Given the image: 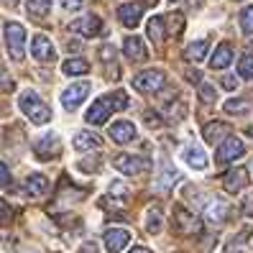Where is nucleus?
<instances>
[{
  "label": "nucleus",
  "mask_w": 253,
  "mask_h": 253,
  "mask_svg": "<svg viewBox=\"0 0 253 253\" xmlns=\"http://www.w3.org/2000/svg\"><path fill=\"white\" fill-rule=\"evenodd\" d=\"M123 54L130 59V62H143V59L148 56L143 39H138V36H128V39L123 41Z\"/></svg>",
  "instance_id": "a211bd4d"
},
{
  "label": "nucleus",
  "mask_w": 253,
  "mask_h": 253,
  "mask_svg": "<svg viewBox=\"0 0 253 253\" xmlns=\"http://www.w3.org/2000/svg\"><path fill=\"white\" fill-rule=\"evenodd\" d=\"M110 197L126 200V197H128V187H126V184H121V182H113V184H110Z\"/></svg>",
  "instance_id": "c9c22d12"
},
{
  "label": "nucleus",
  "mask_w": 253,
  "mask_h": 253,
  "mask_svg": "<svg viewBox=\"0 0 253 253\" xmlns=\"http://www.w3.org/2000/svg\"><path fill=\"white\" fill-rule=\"evenodd\" d=\"M200 100L205 102V105H212V102L217 100V92L212 84H200Z\"/></svg>",
  "instance_id": "473e14b6"
},
{
  "label": "nucleus",
  "mask_w": 253,
  "mask_h": 253,
  "mask_svg": "<svg viewBox=\"0 0 253 253\" xmlns=\"http://www.w3.org/2000/svg\"><path fill=\"white\" fill-rule=\"evenodd\" d=\"M0 87H3V92H8V90H13V82L5 77L3 72H0Z\"/></svg>",
  "instance_id": "79ce46f5"
},
{
  "label": "nucleus",
  "mask_w": 253,
  "mask_h": 253,
  "mask_svg": "<svg viewBox=\"0 0 253 253\" xmlns=\"http://www.w3.org/2000/svg\"><path fill=\"white\" fill-rule=\"evenodd\" d=\"M80 167H84V169H97V161H87V164H80Z\"/></svg>",
  "instance_id": "37998d69"
},
{
  "label": "nucleus",
  "mask_w": 253,
  "mask_h": 253,
  "mask_svg": "<svg viewBox=\"0 0 253 253\" xmlns=\"http://www.w3.org/2000/svg\"><path fill=\"white\" fill-rule=\"evenodd\" d=\"M243 154H246L243 141L235 138V136H228L225 141L220 143L217 154H215V161H217V164H230V161H235V159H241Z\"/></svg>",
  "instance_id": "9d476101"
},
{
  "label": "nucleus",
  "mask_w": 253,
  "mask_h": 253,
  "mask_svg": "<svg viewBox=\"0 0 253 253\" xmlns=\"http://www.w3.org/2000/svg\"><path fill=\"white\" fill-rule=\"evenodd\" d=\"M248 108H251L248 100H228V102H225V113H230V115L248 113Z\"/></svg>",
  "instance_id": "7c9ffc66"
},
{
  "label": "nucleus",
  "mask_w": 253,
  "mask_h": 253,
  "mask_svg": "<svg viewBox=\"0 0 253 253\" xmlns=\"http://www.w3.org/2000/svg\"><path fill=\"white\" fill-rule=\"evenodd\" d=\"M90 90H92V84L90 82H74V84H69L67 90H62V95H59V102H62V108L64 110H77L82 102L87 100V95H90Z\"/></svg>",
  "instance_id": "39448f33"
},
{
  "label": "nucleus",
  "mask_w": 253,
  "mask_h": 253,
  "mask_svg": "<svg viewBox=\"0 0 253 253\" xmlns=\"http://www.w3.org/2000/svg\"><path fill=\"white\" fill-rule=\"evenodd\" d=\"M77 253H97V246H95V243H82V246L77 248Z\"/></svg>",
  "instance_id": "ea45409f"
},
{
  "label": "nucleus",
  "mask_w": 253,
  "mask_h": 253,
  "mask_svg": "<svg viewBox=\"0 0 253 253\" xmlns=\"http://www.w3.org/2000/svg\"><path fill=\"white\" fill-rule=\"evenodd\" d=\"M143 3H146V5H156V3H159V0H143Z\"/></svg>",
  "instance_id": "49530a36"
},
{
  "label": "nucleus",
  "mask_w": 253,
  "mask_h": 253,
  "mask_svg": "<svg viewBox=\"0 0 253 253\" xmlns=\"http://www.w3.org/2000/svg\"><path fill=\"white\" fill-rule=\"evenodd\" d=\"M72 143H74V148H77V151L90 154V151H95V148L102 146V138L95 136V133H90V130H82V133H77V136H74Z\"/></svg>",
  "instance_id": "412c9836"
},
{
  "label": "nucleus",
  "mask_w": 253,
  "mask_h": 253,
  "mask_svg": "<svg viewBox=\"0 0 253 253\" xmlns=\"http://www.w3.org/2000/svg\"><path fill=\"white\" fill-rule=\"evenodd\" d=\"M31 56L36 62H43V64H51L56 59V51H54V43L46 34H36L31 39Z\"/></svg>",
  "instance_id": "1a4fd4ad"
},
{
  "label": "nucleus",
  "mask_w": 253,
  "mask_h": 253,
  "mask_svg": "<svg viewBox=\"0 0 253 253\" xmlns=\"http://www.w3.org/2000/svg\"><path fill=\"white\" fill-rule=\"evenodd\" d=\"M26 192H28V195H34V197L46 195V192H49V179L43 174H31L26 179Z\"/></svg>",
  "instance_id": "393cba45"
},
{
  "label": "nucleus",
  "mask_w": 253,
  "mask_h": 253,
  "mask_svg": "<svg viewBox=\"0 0 253 253\" xmlns=\"http://www.w3.org/2000/svg\"><path fill=\"white\" fill-rule=\"evenodd\" d=\"M241 31H243L246 36L253 34V5L243 8V13H241Z\"/></svg>",
  "instance_id": "2f4dec72"
},
{
  "label": "nucleus",
  "mask_w": 253,
  "mask_h": 253,
  "mask_svg": "<svg viewBox=\"0 0 253 253\" xmlns=\"http://www.w3.org/2000/svg\"><path fill=\"white\" fill-rule=\"evenodd\" d=\"M34 151L39 159L49 161V159H56L59 154H62V136H59L56 130H46L43 136L34 143Z\"/></svg>",
  "instance_id": "0eeeda50"
},
{
  "label": "nucleus",
  "mask_w": 253,
  "mask_h": 253,
  "mask_svg": "<svg viewBox=\"0 0 253 253\" xmlns=\"http://www.w3.org/2000/svg\"><path fill=\"white\" fill-rule=\"evenodd\" d=\"M238 74H241L243 80H253V54H243L241 62H238Z\"/></svg>",
  "instance_id": "c756f323"
},
{
  "label": "nucleus",
  "mask_w": 253,
  "mask_h": 253,
  "mask_svg": "<svg viewBox=\"0 0 253 253\" xmlns=\"http://www.w3.org/2000/svg\"><path fill=\"white\" fill-rule=\"evenodd\" d=\"M202 136H205L207 143H220V141H225V138L230 136V126L222 123V121H212V123L205 126Z\"/></svg>",
  "instance_id": "6ab92c4d"
},
{
  "label": "nucleus",
  "mask_w": 253,
  "mask_h": 253,
  "mask_svg": "<svg viewBox=\"0 0 253 253\" xmlns=\"http://www.w3.org/2000/svg\"><path fill=\"white\" fill-rule=\"evenodd\" d=\"M108 133H110V138H113L115 143H121V146L133 143V141L138 138V130H136V126H133L130 121H115Z\"/></svg>",
  "instance_id": "f8f14e48"
},
{
  "label": "nucleus",
  "mask_w": 253,
  "mask_h": 253,
  "mask_svg": "<svg viewBox=\"0 0 253 253\" xmlns=\"http://www.w3.org/2000/svg\"><path fill=\"white\" fill-rule=\"evenodd\" d=\"M174 230H176V233H184V235L200 233V220L192 215L187 207L176 205V207H174Z\"/></svg>",
  "instance_id": "9b49d317"
},
{
  "label": "nucleus",
  "mask_w": 253,
  "mask_h": 253,
  "mask_svg": "<svg viewBox=\"0 0 253 253\" xmlns=\"http://www.w3.org/2000/svg\"><path fill=\"white\" fill-rule=\"evenodd\" d=\"M207 49H210V41H207V39L192 41L189 46L184 49V56L189 59V62H202V59L207 56Z\"/></svg>",
  "instance_id": "bb28decb"
},
{
  "label": "nucleus",
  "mask_w": 253,
  "mask_h": 253,
  "mask_svg": "<svg viewBox=\"0 0 253 253\" xmlns=\"http://www.w3.org/2000/svg\"><path fill=\"white\" fill-rule=\"evenodd\" d=\"M182 179V174L176 171L174 167H164V171H159V176L154 179V192H159V195H164V192H169L176 182Z\"/></svg>",
  "instance_id": "dca6fc26"
},
{
  "label": "nucleus",
  "mask_w": 253,
  "mask_h": 253,
  "mask_svg": "<svg viewBox=\"0 0 253 253\" xmlns=\"http://www.w3.org/2000/svg\"><path fill=\"white\" fill-rule=\"evenodd\" d=\"M182 159L192 169H200V171L207 169V154H205V148H200V146H187L182 151Z\"/></svg>",
  "instance_id": "aec40b11"
},
{
  "label": "nucleus",
  "mask_w": 253,
  "mask_h": 253,
  "mask_svg": "<svg viewBox=\"0 0 253 253\" xmlns=\"http://www.w3.org/2000/svg\"><path fill=\"white\" fill-rule=\"evenodd\" d=\"M228 212H230V207H228V202H222V200H210V202H207V205L202 207L205 220L215 222V225L225 222V220H228Z\"/></svg>",
  "instance_id": "2eb2a0df"
},
{
  "label": "nucleus",
  "mask_w": 253,
  "mask_h": 253,
  "mask_svg": "<svg viewBox=\"0 0 253 253\" xmlns=\"http://www.w3.org/2000/svg\"><path fill=\"white\" fill-rule=\"evenodd\" d=\"M161 225H164V212L159 210V207H151V210H148V217H146V230L151 235H156L161 230Z\"/></svg>",
  "instance_id": "c85d7f7f"
},
{
  "label": "nucleus",
  "mask_w": 253,
  "mask_h": 253,
  "mask_svg": "<svg viewBox=\"0 0 253 253\" xmlns=\"http://www.w3.org/2000/svg\"><path fill=\"white\" fill-rule=\"evenodd\" d=\"M10 220H13V207L5 200H0V225H8Z\"/></svg>",
  "instance_id": "f704fd0d"
},
{
  "label": "nucleus",
  "mask_w": 253,
  "mask_h": 253,
  "mask_svg": "<svg viewBox=\"0 0 253 253\" xmlns=\"http://www.w3.org/2000/svg\"><path fill=\"white\" fill-rule=\"evenodd\" d=\"M5 5H18V0H3Z\"/></svg>",
  "instance_id": "a18cd8bd"
},
{
  "label": "nucleus",
  "mask_w": 253,
  "mask_h": 253,
  "mask_svg": "<svg viewBox=\"0 0 253 253\" xmlns=\"http://www.w3.org/2000/svg\"><path fill=\"white\" fill-rule=\"evenodd\" d=\"M130 243V233L126 228H110L105 230V248L108 253H121Z\"/></svg>",
  "instance_id": "ddd939ff"
},
{
  "label": "nucleus",
  "mask_w": 253,
  "mask_h": 253,
  "mask_svg": "<svg viewBox=\"0 0 253 253\" xmlns=\"http://www.w3.org/2000/svg\"><path fill=\"white\" fill-rule=\"evenodd\" d=\"M128 253H151V251L143 248V246H138V248H133V251H128Z\"/></svg>",
  "instance_id": "c03bdc74"
},
{
  "label": "nucleus",
  "mask_w": 253,
  "mask_h": 253,
  "mask_svg": "<svg viewBox=\"0 0 253 253\" xmlns=\"http://www.w3.org/2000/svg\"><path fill=\"white\" fill-rule=\"evenodd\" d=\"M164 26H167L164 16H154L151 21H148V28H146V31H148V39H151L156 46H161L164 39H167V28H164Z\"/></svg>",
  "instance_id": "b1692460"
},
{
  "label": "nucleus",
  "mask_w": 253,
  "mask_h": 253,
  "mask_svg": "<svg viewBox=\"0 0 253 253\" xmlns=\"http://www.w3.org/2000/svg\"><path fill=\"white\" fill-rule=\"evenodd\" d=\"M222 184H225V192H230V195H238V192H243L248 187V169L238 167V169H230L225 174V179H222Z\"/></svg>",
  "instance_id": "4468645a"
},
{
  "label": "nucleus",
  "mask_w": 253,
  "mask_h": 253,
  "mask_svg": "<svg viewBox=\"0 0 253 253\" xmlns=\"http://www.w3.org/2000/svg\"><path fill=\"white\" fill-rule=\"evenodd\" d=\"M128 95L123 92V90H115V92H110V95H102V97H97L92 105H90V110H87V123H92V126H102V123H108V118L113 115V113H118V110H123V108H128Z\"/></svg>",
  "instance_id": "f257e3e1"
},
{
  "label": "nucleus",
  "mask_w": 253,
  "mask_h": 253,
  "mask_svg": "<svg viewBox=\"0 0 253 253\" xmlns=\"http://www.w3.org/2000/svg\"><path fill=\"white\" fill-rule=\"evenodd\" d=\"M230 62H233V46L222 41L220 46L215 49L212 59H210V67H212V69H228V67H230Z\"/></svg>",
  "instance_id": "4be33fe9"
},
{
  "label": "nucleus",
  "mask_w": 253,
  "mask_h": 253,
  "mask_svg": "<svg viewBox=\"0 0 253 253\" xmlns=\"http://www.w3.org/2000/svg\"><path fill=\"white\" fill-rule=\"evenodd\" d=\"M171 3H176V0H171Z\"/></svg>",
  "instance_id": "de8ad7c7"
},
{
  "label": "nucleus",
  "mask_w": 253,
  "mask_h": 253,
  "mask_svg": "<svg viewBox=\"0 0 253 253\" xmlns=\"http://www.w3.org/2000/svg\"><path fill=\"white\" fill-rule=\"evenodd\" d=\"M164 21H169L171 34H179L182 28H184V16H182V13H171V16H169V18H164Z\"/></svg>",
  "instance_id": "72a5a7b5"
},
{
  "label": "nucleus",
  "mask_w": 253,
  "mask_h": 253,
  "mask_svg": "<svg viewBox=\"0 0 253 253\" xmlns=\"http://www.w3.org/2000/svg\"><path fill=\"white\" fill-rule=\"evenodd\" d=\"M243 212H246L248 217H253V195L246 197V202H243Z\"/></svg>",
  "instance_id": "58836bf2"
},
{
  "label": "nucleus",
  "mask_w": 253,
  "mask_h": 253,
  "mask_svg": "<svg viewBox=\"0 0 253 253\" xmlns=\"http://www.w3.org/2000/svg\"><path fill=\"white\" fill-rule=\"evenodd\" d=\"M62 72L67 77H80V74H87L90 72V62L87 59H67L62 64Z\"/></svg>",
  "instance_id": "cd10ccee"
},
{
  "label": "nucleus",
  "mask_w": 253,
  "mask_h": 253,
  "mask_svg": "<svg viewBox=\"0 0 253 253\" xmlns=\"http://www.w3.org/2000/svg\"><path fill=\"white\" fill-rule=\"evenodd\" d=\"M18 108H21V113H23L34 126H43V123H49V121H51V110H49V105H46V102H43L34 90L21 92V97H18Z\"/></svg>",
  "instance_id": "f03ea898"
},
{
  "label": "nucleus",
  "mask_w": 253,
  "mask_h": 253,
  "mask_svg": "<svg viewBox=\"0 0 253 253\" xmlns=\"http://www.w3.org/2000/svg\"><path fill=\"white\" fill-rule=\"evenodd\" d=\"M5 46L13 62H23L26 56V28L16 21L5 23Z\"/></svg>",
  "instance_id": "7ed1b4c3"
},
{
  "label": "nucleus",
  "mask_w": 253,
  "mask_h": 253,
  "mask_svg": "<svg viewBox=\"0 0 253 253\" xmlns=\"http://www.w3.org/2000/svg\"><path fill=\"white\" fill-rule=\"evenodd\" d=\"M69 31L72 34H80L84 39H92V36H97L102 31V18L95 16V13H87V16H82V18L69 23Z\"/></svg>",
  "instance_id": "6e6552de"
},
{
  "label": "nucleus",
  "mask_w": 253,
  "mask_h": 253,
  "mask_svg": "<svg viewBox=\"0 0 253 253\" xmlns=\"http://www.w3.org/2000/svg\"><path fill=\"white\" fill-rule=\"evenodd\" d=\"M222 87H228V90H235V87H238V80L228 74V77H222Z\"/></svg>",
  "instance_id": "a19ab883"
},
{
  "label": "nucleus",
  "mask_w": 253,
  "mask_h": 253,
  "mask_svg": "<svg viewBox=\"0 0 253 253\" xmlns=\"http://www.w3.org/2000/svg\"><path fill=\"white\" fill-rule=\"evenodd\" d=\"M184 115H187V102H184V100L167 102V105H164V110H161V118H164V121H169V123L182 121Z\"/></svg>",
  "instance_id": "5701e85b"
},
{
  "label": "nucleus",
  "mask_w": 253,
  "mask_h": 253,
  "mask_svg": "<svg viewBox=\"0 0 253 253\" xmlns=\"http://www.w3.org/2000/svg\"><path fill=\"white\" fill-rule=\"evenodd\" d=\"M8 184H10V171H8V167H5V164L0 161V189H3V187H8Z\"/></svg>",
  "instance_id": "e433bc0d"
},
{
  "label": "nucleus",
  "mask_w": 253,
  "mask_h": 253,
  "mask_svg": "<svg viewBox=\"0 0 253 253\" xmlns=\"http://www.w3.org/2000/svg\"><path fill=\"white\" fill-rule=\"evenodd\" d=\"M164 84H167V74H164L161 69H143L141 74L133 77V87H136L141 95H154Z\"/></svg>",
  "instance_id": "20e7f679"
},
{
  "label": "nucleus",
  "mask_w": 253,
  "mask_h": 253,
  "mask_svg": "<svg viewBox=\"0 0 253 253\" xmlns=\"http://www.w3.org/2000/svg\"><path fill=\"white\" fill-rule=\"evenodd\" d=\"M64 10H80L82 8V0H59Z\"/></svg>",
  "instance_id": "4c0bfd02"
},
{
  "label": "nucleus",
  "mask_w": 253,
  "mask_h": 253,
  "mask_svg": "<svg viewBox=\"0 0 253 253\" xmlns=\"http://www.w3.org/2000/svg\"><path fill=\"white\" fill-rule=\"evenodd\" d=\"M141 16H143V8L138 3H126L118 8V18H121V23L126 28H136L141 23Z\"/></svg>",
  "instance_id": "f3484780"
},
{
  "label": "nucleus",
  "mask_w": 253,
  "mask_h": 253,
  "mask_svg": "<svg viewBox=\"0 0 253 253\" xmlns=\"http://www.w3.org/2000/svg\"><path fill=\"white\" fill-rule=\"evenodd\" d=\"M113 167L118 171H123L126 176H136L141 171H151V159L143 156H130V154H118L113 159Z\"/></svg>",
  "instance_id": "423d86ee"
},
{
  "label": "nucleus",
  "mask_w": 253,
  "mask_h": 253,
  "mask_svg": "<svg viewBox=\"0 0 253 253\" xmlns=\"http://www.w3.org/2000/svg\"><path fill=\"white\" fill-rule=\"evenodd\" d=\"M26 10H28V16H31L34 21H41V18L49 16L51 0H26Z\"/></svg>",
  "instance_id": "a878e982"
}]
</instances>
